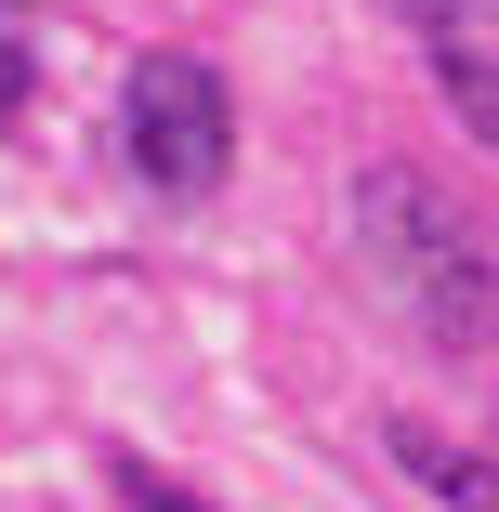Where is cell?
Here are the masks:
<instances>
[{
  "label": "cell",
  "instance_id": "cell-1",
  "mask_svg": "<svg viewBox=\"0 0 499 512\" xmlns=\"http://www.w3.org/2000/svg\"><path fill=\"white\" fill-rule=\"evenodd\" d=\"M355 263L368 289L408 316L434 355H486L499 342V237L421 171H368L355 184Z\"/></svg>",
  "mask_w": 499,
  "mask_h": 512
},
{
  "label": "cell",
  "instance_id": "cell-3",
  "mask_svg": "<svg viewBox=\"0 0 499 512\" xmlns=\"http://www.w3.org/2000/svg\"><path fill=\"white\" fill-rule=\"evenodd\" d=\"M394 460H408L434 499H473V512H499V473H486V460H460V447H447V434H421V421H394Z\"/></svg>",
  "mask_w": 499,
  "mask_h": 512
},
{
  "label": "cell",
  "instance_id": "cell-7",
  "mask_svg": "<svg viewBox=\"0 0 499 512\" xmlns=\"http://www.w3.org/2000/svg\"><path fill=\"white\" fill-rule=\"evenodd\" d=\"M27 79H40V66H27V40H14V27H0V119H14V106H27Z\"/></svg>",
  "mask_w": 499,
  "mask_h": 512
},
{
  "label": "cell",
  "instance_id": "cell-6",
  "mask_svg": "<svg viewBox=\"0 0 499 512\" xmlns=\"http://www.w3.org/2000/svg\"><path fill=\"white\" fill-rule=\"evenodd\" d=\"M394 27H421V40H447V27H473V0H381Z\"/></svg>",
  "mask_w": 499,
  "mask_h": 512
},
{
  "label": "cell",
  "instance_id": "cell-2",
  "mask_svg": "<svg viewBox=\"0 0 499 512\" xmlns=\"http://www.w3.org/2000/svg\"><path fill=\"white\" fill-rule=\"evenodd\" d=\"M119 145H132V184L145 197H211L237 171V106L197 53H145L119 79Z\"/></svg>",
  "mask_w": 499,
  "mask_h": 512
},
{
  "label": "cell",
  "instance_id": "cell-5",
  "mask_svg": "<svg viewBox=\"0 0 499 512\" xmlns=\"http://www.w3.org/2000/svg\"><path fill=\"white\" fill-rule=\"evenodd\" d=\"M106 473H119V499H132V512H211L197 486H171V473H145L132 447H106Z\"/></svg>",
  "mask_w": 499,
  "mask_h": 512
},
{
  "label": "cell",
  "instance_id": "cell-4",
  "mask_svg": "<svg viewBox=\"0 0 499 512\" xmlns=\"http://www.w3.org/2000/svg\"><path fill=\"white\" fill-rule=\"evenodd\" d=\"M434 92H447V106L499 145V53H473V40H434Z\"/></svg>",
  "mask_w": 499,
  "mask_h": 512
}]
</instances>
